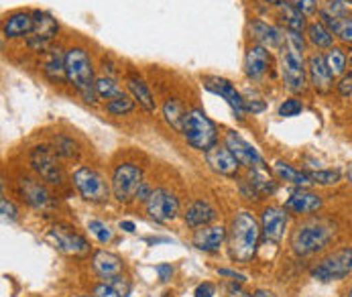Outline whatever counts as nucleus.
<instances>
[{"mask_svg": "<svg viewBox=\"0 0 352 297\" xmlns=\"http://www.w3.org/2000/svg\"><path fill=\"white\" fill-rule=\"evenodd\" d=\"M261 228L251 212H239L230 222L228 250L236 263H251L258 247Z\"/></svg>", "mask_w": 352, "mask_h": 297, "instance_id": "1", "label": "nucleus"}, {"mask_svg": "<svg viewBox=\"0 0 352 297\" xmlns=\"http://www.w3.org/2000/svg\"><path fill=\"white\" fill-rule=\"evenodd\" d=\"M303 37L302 33L287 31L285 33V45L281 55V76L283 84L289 92L302 94L307 88V74H305V63H303Z\"/></svg>", "mask_w": 352, "mask_h": 297, "instance_id": "2", "label": "nucleus"}, {"mask_svg": "<svg viewBox=\"0 0 352 297\" xmlns=\"http://www.w3.org/2000/svg\"><path fill=\"white\" fill-rule=\"evenodd\" d=\"M65 74L67 82L82 94L84 102L96 104V80H94V67L88 57V53L82 47H72L65 51Z\"/></svg>", "mask_w": 352, "mask_h": 297, "instance_id": "3", "label": "nucleus"}, {"mask_svg": "<svg viewBox=\"0 0 352 297\" xmlns=\"http://www.w3.org/2000/svg\"><path fill=\"white\" fill-rule=\"evenodd\" d=\"M336 234V228L330 222L324 220H309L305 224H300L298 230L292 236V248L296 254L307 256L326 247Z\"/></svg>", "mask_w": 352, "mask_h": 297, "instance_id": "4", "label": "nucleus"}, {"mask_svg": "<svg viewBox=\"0 0 352 297\" xmlns=\"http://www.w3.org/2000/svg\"><path fill=\"white\" fill-rule=\"evenodd\" d=\"M184 137L186 141L198 151H210L218 141L216 124L204 114L200 108L188 110L186 122H184Z\"/></svg>", "mask_w": 352, "mask_h": 297, "instance_id": "5", "label": "nucleus"}, {"mask_svg": "<svg viewBox=\"0 0 352 297\" xmlns=\"http://www.w3.org/2000/svg\"><path fill=\"white\" fill-rule=\"evenodd\" d=\"M352 275V247H344L330 252L328 256H324L314 269H311V277L318 281H338Z\"/></svg>", "mask_w": 352, "mask_h": 297, "instance_id": "6", "label": "nucleus"}, {"mask_svg": "<svg viewBox=\"0 0 352 297\" xmlns=\"http://www.w3.org/2000/svg\"><path fill=\"white\" fill-rule=\"evenodd\" d=\"M143 186V171L133 163H122L112 173V196L118 201H131L137 198L139 188Z\"/></svg>", "mask_w": 352, "mask_h": 297, "instance_id": "7", "label": "nucleus"}, {"mask_svg": "<svg viewBox=\"0 0 352 297\" xmlns=\"http://www.w3.org/2000/svg\"><path fill=\"white\" fill-rule=\"evenodd\" d=\"M74 186H76V190L80 192L82 198L86 201H92V204L106 201L108 196H110V188L104 182V177L98 171H94L90 167H80L74 173Z\"/></svg>", "mask_w": 352, "mask_h": 297, "instance_id": "8", "label": "nucleus"}, {"mask_svg": "<svg viewBox=\"0 0 352 297\" xmlns=\"http://www.w3.org/2000/svg\"><path fill=\"white\" fill-rule=\"evenodd\" d=\"M31 167L35 169V173L47 182V184H61L63 173H61V165L57 161V153L51 151L50 147H35L29 155Z\"/></svg>", "mask_w": 352, "mask_h": 297, "instance_id": "9", "label": "nucleus"}, {"mask_svg": "<svg viewBox=\"0 0 352 297\" xmlns=\"http://www.w3.org/2000/svg\"><path fill=\"white\" fill-rule=\"evenodd\" d=\"M147 204V214L149 218H153L155 222H171L177 218L179 214V199L175 198L171 192L167 190H153L151 198L145 201Z\"/></svg>", "mask_w": 352, "mask_h": 297, "instance_id": "10", "label": "nucleus"}, {"mask_svg": "<svg viewBox=\"0 0 352 297\" xmlns=\"http://www.w3.org/2000/svg\"><path fill=\"white\" fill-rule=\"evenodd\" d=\"M33 19H35V25H33L31 35L27 37V45L33 51H47V45L59 31V25L50 12H43V10H35Z\"/></svg>", "mask_w": 352, "mask_h": 297, "instance_id": "11", "label": "nucleus"}, {"mask_svg": "<svg viewBox=\"0 0 352 297\" xmlns=\"http://www.w3.org/2000/svg\"><path fill=\"white\" fill-rule=\"evenodd\" d=\"M50 239L57 250H61L63 254H69V256H82L90 250L88 241L82 234H78L74 228L63 226V224L51 228Z\"/></svg>", "mask_w": 352, "mask_h": 297, "instance_id": "12", "label": "nucleus"}, {"mask_svg": "<svg viewBox=\"0 0 352 297\" xmlns=\"http://www.w3.org/2000/svg\"><path fill=\"white\" fill-rule=\"evenodd\" d=\"M224 147L230 148V153L239 159L241 165L254 169V167H265L263 157L258 155V151L252 147L251 143H247L241 135H236L234 131H228L224 135Z\"/></svg>", "mask_w": 352, "mask_h": 297, "instance_id": "13", "label": "nucleus"}, {"mask_svg": "<svg viewBox=\"0 0 352 297\" xmlns=\"http://www.w3.org/2000/svg\"><path fill=\"white\" fill-rule=\"evenodd\" d=\"M307 80H309V84L314 86L316 92H320V94L330 92L334 76H332V72H330V67L326 63V55L314 53V55L307 57Z\"/></svg>", "mask_w": 352, "mask_h": 297, "instance_id": "14", "label": "nucleus"}, {"mask_svg": "<svg viewBox=\"0 0 352 297\" xmlns=\"http://www.w3.org/2000/svg\"><path fill=\"white\" fill-rule=\"evenodd\" d=\"M263 234L267 241L271 243H281L283 236H285V230L289 226V216L283 208H277V206H271L263 212Z\"/></svg>", "mask_w": 352, "mask_h": 297, "instance_id": "15", "label": "nucleus"}, {"mask_svg": "<svg viewBox=\"0 0 352 297\" xmlns=\"http://www.w3.org/2000/svg\"><path fill=\"white\" fill-rule=\"evenodd\" d=\"M206 88H208L210 92H214V94H218V96H222V98L226 100V102L232 106V110L236 112L239 118H245V114H247V110H245V100H243V96L239 94V90H236L226 78H218V76L206 78Z\"/></svg>", "mask_w": 352, "mask_h": 297, "instance_id": "16", "label": "nucleus"}, {"mask_svg": "<svg viewBox=\"0 0 352 297\" xmlns=\"http://www.w3.org/2000/svg\"><path fill=\"white\" fill-rule=\"evenodd\" d=\"M206 163L220 175H236L241 165L239 159L230 153V148L220 145H214L210 151H206Z\"/></svg>", "mask_w": 352, "mask_h": 297, "instance_id": "17", "label": "nucleus"}, {"mask_svg": "<svg viewBox=\"0 0 352 297\" xmlns=\"http://www.w3.org/2000/svg\"><path fill=\"white\" fill-rule=\"evenodd\" d=\"M251 37L256 41V45L279 50L285 45V33L279 31L273 25H267L263 21H252L251 23Z\"/></svg>", "mask_w": 352, "mask_h": 297, "instance_id": "18", "label": "nucleus"}, {"mask_svg": "<svg viewBox=\"0 0 352 297\" xmlns=\"http://www.w3.org/2000/svg\"><path fill=\"white\" fill-rule=\"evenodd\" d=\"M324 206L322 198L314 192L307 190H296L292 192V196L285 201V210L296 212V214H314Z\"/></svg>", "mask_w": 352, "mask_h": 297, "instance_id": "19", "label": "nucleus"}, {"mask_svg": "<svg viewBox=\"0 0 352 297\" xmlns=\"http://www.w3.org/2000/svg\"><path fill=\"white\" fill-rule=\"evenodd\" d=\"M271 57H269V50L263 45H251L245 57V72L251 80H258L265 76V72L269 69Z\"/></svg>", "mask_w": 352, "mask_h": 297, "instance_id": "20", "label": "nucleus"}, {"mask_svg": "<svg viewBox=\"0 0 352 297\" xmlns=\"http://www.w3.org/2000/svg\"><path fill=\"white\" fill-rule=\"evenodd\" d=\"M33 25H35V19H33V12H14L6 19L4 27H2V33L6 39H16V37H29L31 31H33Z\"/></svg>", "mask_w": 352, "mask_h": 297, "instance_id": "21", "label": "nucleus"}, {"mask_svg": "<svg viewBox=\"0 0 352 297\" xmlns=\"http://www.w3.org/2000/svg\"><path fill=\"white\" fill-rule=\"evenodd\" d=\"M226 239V228L224 226H201L200 230L194 232V247L206 250V252H212V250H218L222 247Z\"/></svg>", "mask_w": 352, "mask_h": 297, "instance_id": "22", "label": "nucleus"}, {"mask_svg": "<svg viewBox=\"0 0 352 297\" xmlns=\"http://www.w3.org/2000/svg\"><path fill=\"white\" fill-rule=\"evenodd\" d=\"M43 74L45 78L53 82V84H63L67 80L65 74V53H61V50H51L45 59H43Z\"/></svg>", "mask_w": 352, "mask_h": 297, "instance_id": "23", "label": "nucleus"}, {"mask_svg": "<svg viewBox=\"0 0 352 297\" xmlns=\"http://www.w3.org/2000/svg\"><path fill=\"white\" fill-rule=\"evenodd\" d=\"M92 267L94 271L104 277V279H112L116 275L122 273V261L114 254V252H108V250H98L92 258Z\"/></svg>", "mask_w": 352, "mask_h": 297, "instance_id": "24", "label": "nucleus"}, {"mask_svg": "<svg viewBox=\"0 0 352 297\" xmlns=\"http://www.w3.org/2000/svg\"><path fill=\"white\" fill-rule=\"evenodd\" d=\"M214 218H216V210H214L208 201H204V199L194 201V204L188 208V212H186V224H188L190 228L208 226Z\"/></svg>", "mask_w": 352, "mask_h": 297, "instance_id": "25", "label": "nucleus"}, {"mask_svg": "<svg viewBox=\"0 0 352 297\" xmlns=\"http://www.w3.org/2000/svg\"><path fill=\"white\" fill-rule=\"evenodd\" d=\"M19 188H21L23 198L27 199V204H31L33 208H45V206H47L50 194H47V190H45L39 182L25 177V179L19 182Z\"/></svg>", "mask_w": 352, "mask_h": 297, "instance_id": "26", "label": "nucleus"}, {"mask_svg": "<svg viewBox=\"0 0 352 297\" xmlns=\"http://www.w3.org/2000/svg\"><path fill=\"white\" fill-rule=\"evenodd\" d=\"M277 10H279L281 19H283V23H285L287 31L302 33L303 29H307V27H305V14H302V12L294 6V2L281 0V2L277 4Z\"/></svg>", "mask_w": 352, "mask_h": 297, "instance_id": "27", "label": "nucleus"}, {"mask_svg": "<svg viewBox=\"0 0 352 297\" xmlns=\"http://www.w3.org/2000/svg\"><path fill=\"white\" fill-rule=\"evenodd\" d=\"M163 116L167 120V124L177 131V133H184V122H186V116H188V110L186 106L175 98H169L163 104Z\"/></svg>", "mask_w": 352, "mask_h": 297, "instance_id": "28", "label": "nucleus"}, {"mask_svg": "<svg viewBox=\"0 0 352 297\" xmlns=\"http://www.w3.org/2000/svg\"><path fill=\"white\" fill-rule=\"evenodd\" d=\"M320 14H322V23L332 31V35H336L342 43L352 45V19H349V16L336 19V16H330L326 12H320Z\"/></svg>", "mask_w": 352, "mask_h": 297, "instance_id": "29", "label": "nucleus"}, {"mask_svg": "<svg viewBox=\"0 0 352 297\" xmlns=\"http://www.w3.org/2000/svg\"><path fill=\"white\" fill-rule=\"evenodd\" d=\"M305 37H307V41L316 50H330L332 43H334V35H332V31L324 23H311V25H307Z\"/></svg>", "mask_w": 352, "mask_h": 297, "instance_id": "30", "label": "nucleus"}, {"mask_svg": "<svg viewBox=\"0 0 352 297\" xmlns=\"http://www.w3.org/2000/svg\"><path fill=\"white\" fill-rule=\"evenodd\" d=\"M126 88H129V92L133 94V98L137 100L147 112H155V98H153L151 90L147 88V84L143 82V80H139V78H135V76H131L129 80H126Z\"/></svg>", "mask_w": 352, "mask_h": 297, "instance_id": "31", "label": "nucleus"}, {"mask_svg": "<svg viewBox=\"0 0 352 297\" xmlns=\"http://www.w3.org/2000/svg\"><path fill=\"white\" fill-rule=\"evenodd\" d=\"M275 173H277L283 182H289V184L300 186V188L311 184V179H309V175H307L305 171H300V169H296V167H292V165H287V163H283V161H277V163H275Z\"/></svg>", "mask_w": 352, "mask_h": 297, "instance_id": "32", "label": "nucleus"}, {"mask_svg": "<svg viewBox=\"0 0 352 297\" xmlns=\"http://www.w3.org/2000/svg\"><path fill=\"white\" fill-rule=\"evenodd\" d=\"M249 184H251L252 192L258 196V194H275V190H277V184L263 171V167H254L251 169V179H249Z\"/></svg>", "mask_w": 352, "mask_h": 297, "instance_id": "33", "label": "nucleus"}, {"mask_svg": "<svg viewBox=\"0 0 352 297\" xmlns=\"http://www.w3.org/2000/svg\"><path fill=\"white\" fill-rule=\"evenodd\" d=\"M326 63L332 72V76H344L346 74V63H349V57L344 55V51L340 47H330L326 53Z\"/></svg>", "mask_w": 352, "mask_h": 297, "instance_id": "34", "label": "nucleus"}, {"mask_svg": "<svg viewBox=\"0 0 352 297\" xmlns=\"http://www.w3.org/2000/svg\"><path fill=\"white\" fill-rule=\"evenodd\" d=\"M96 94H98V98L110 102V100L120 98L124 92H122V88L110 76H102V78L96 80Z\"/></svg>", "mask_w": 352, "mask_h": 297, "instance_id": "35", "label": "nucleus"}, {"mask_svg": "<svg viewBox=\"0 0 352 297\" xmlns=\"http://www.w3.org/2000/svg\"><path fill=\"white\" fill-rule=\"evenodd\" d=\"M106 110H108V114H112V116H124V114H129V112L135 110V100L129 98L126 94H122L120 98H114L110 100V102H106Z\"/></svg>", "mask_w": 352, "mask_h": 297, "instance_id": "36", "label": "nucleus"}, {"mask_svg": "<svg viewBox=\"0 0 352 297\" xmlns=\"http://www.w3.org/2000/svg\"><path fill=\"white\" fill-rule=\"evenodd\" d=\"M307 175H309L311 184H318V186H336V184L342 179V173H340V171H334V169L309 171Z\"/></svg>", "mask_w": 352, "mask_h": 297, "instance_id": "37", "label": "nucleus"}, {"mask_svg": "<svg viewBox=\"0 0 352 297\" xmlns=\"http://www.w3.org/2000/svg\"><path fill=\"white\" fill-rule=\"evenodd\" d=\"M55 153L57 155H61V157H65V159H72V157H76L78 155V147H76V143L72 141V139H67V137H55Z\"/></svg>", "mask_w": 352, "mask_h": 297, "instance_id": "38", "label": "nucleus"}, {"mask_svg": "<svg viewBox=\"0 0 352 297\" xmlns=\"http://www.w3.org/2000/svg\"><path fill=\"white\" fill-rule=\"evenodd\" d=\"M88 230L98 239V243H102V245H106V243L112 241V230L104 222H100V220H90L88 222Z\"/></svg>", "mask_w": 352, "mask_h": 297, "instance_id": "39", "label": "nucleus"}, {"mask_svg": "<svg viewBox=\"0 0 352 297\" xmlns=\"http://www.w3.org/2000/svg\"><path fill=\"white\" fill-rule=\"evenodd\" d=\"M303 110V104L298 98H287L285 102H281V106H279V116H283V118H292V116H298V114H302Z\"/></svg>", "mask_w": 352, "mask_h": 297, "instance_id": "40", "label": "nucleus"}, {"mask_svg": "<svg viewBox=\"0 0 352 297\" xmlns=\"http://www.w3.org/2000/svg\"><path fill=\"white\" fill-rule=\"evenodd\" d=\"M94 297H122L120 296V292L108 281V283H100V285H96L94 287Z\"/></svg>", "mask_w": 352, "mask_h": 297, "instance_id": "41", "label": "nucleus"}, {"mask_svg": "<svg viewBox=\"0 0 352 297\" xmlns=\"http://www.w3.org/2000/svg\"><path fill=\"white\" fill-rule=\"evenodd\" d=\"M0 210H2V218L4 220H8V222H14L16 220V208H14V204L12 201H8L6 198L0 199Z\"/></svg>", "mask_w": 352, "mask_h": 297, "instance_id": "42", "label": "nucleus"}, {"mask_svg": "<svg viewBox=\"0 0 352 297\" xmlns=\"http://www.w3.org/2000/svg\"><path fill=\"white\" fill-rule=\"evenodd\" d=\"M294 6L302 12V14H314L316 8H318V2L316 0H294Z\"/></svg>", "mask_w": 352, "mask_h": 297, "instance_id": "43", "label": "nucleus"}, {"mask_svg": "<svg viewBox=\"0 0 352 297\" xmlns=\"http://www.w3.org/2000/svg\"><path fill=\"white\" fill-rule=\"evenodd\" d=\"M118 292H120V296L122 297H126L129 296V292H131V283L122 277V275H116V277H112V279H108Z\"/></svg>", "mask_w": 352, "mask_h": 297, "instance_id": "44", "label": "nucleus"}, {"mask_svg": "<svg viewBox=\"0 0 352 297\" xmlns=\"http://www.w3.org/2000/svg\"><path fill=\"white\" fill-rule=\"evenodd\" d=\"M338 92L340 96H352V74H344L340 78V84H338Z\"/></svg>", "mask_w": 352, "mask_h": 297, "instance_id": "45", "label": "nucleus"}, {"mask_svg": "<svg viewBox=\"0 0 352 297\" xmlns=\"http://www.w3.org/2000/svg\"><path fill=\"white\" fill-rule=\"evenodd\" d=\"M216 296V287L212 285V283H200L198 287H196V292H194V297H214Z\"/></svg>", "mask_w": 352, "mask_h": 297, "instance_id": "46", "label": "nucleus"}, {"mask_svg": "<svg viewBox=\"0 0 352 297\" xmlns=\"http://www.w3.org/2000/svg\"><path fill=\"white\" fill-rule=\"evenodd\" d=\"M218 275L220 277H230L232 281H239V283H245L247 281V275H243L239 271H232V269H218Z\"/></svg>", "mask_w": 352, "mask_h": 297, "instance_id": "47", "label": "nucleus"}, {"mask_svg": "<svg viewBox=\"0 0 352 297\" xmlns=\"http://www.w3.org/2000/svg\"><path fill=\"white\" fill-rule=\"evenodd\" d=\"M155 271H157V275L161 277V281H169V279H171V275H173V267H171V265H167V263L157 265V267H155Z\"/></svg>", "mask_w": 352, "mask_h": 297, "instance_id": "48", "label": "nucleus"}, {"mask_svg": "<svg viewBox=\"0 0 352 297\" xmlns=\"http://www.w3.org/2000/svg\"><path fill=\"white\" fill-rule=\"evenodd\" d=\"M245 110L247 112H252V114H256V112H263L265 110V104L263 102H245Z\"/></svg>", "mask_w": 352, "mask_h": 297, "instance_id": "49", "label": "nucleus"}, {"mask_svg": "<svg viewBox=\"0 0 352 297\" xmlns=\"http://www.w3.org/2000/svg\"><path fill=\"white\" fill-rule=\"evenodd\" d=\"M151 194H153V190L143 182V186L139 188V192H137V198L141 199V201H147V199L151 198Z\"/></svg>", "mask_w": 352, "mask_h": 297, "instance_id": "50", "label": "nucleus"}, {"mask_svg": "<svg viewBox=\"0 0 352 297\" xmlns=\"http://www.w3.org/2000/svg\"><path fill=\"white\" fill-rule=\"evenodd\" d=\"M228 294H230V297H254V296H249V294H245V292H241L236 285L228 287Z\"/></svg>", "mask_w": 352, "mask_h": 297, "instance_id": "51", "label": "nucleus"}, {"mask_svg": "<svg viewBox=\"0 0 352 297\" xmlns=\"http://www.w3.org/2000/svg\"><path fill=\"white\" fill-rule=\"evenodd\" d=\"M118 226H120L124 232H135V222H131V220H122Z\"/></svg>", "mask_w": 352, "mask_h": 297, "instance_id": "52", "label": "nucleus"}, {"mask_svg": "<svg viewBox=\"0 0 352 297\" xmlns=\"http://www.w3.org/2000/svg\"><path fill=\"white\" fill-rule=\"evenodd\" d=\"M254 297H277L275 294H271V292H263V289H258L256 294H254Z\"/></svg>", "mask_w": 352, "mask_h": 297, "instance_id": "53", "label": "nucleus"}, {"mask_svg": "<svg viewBox=\"0 0 352 297\" xmlns=\"http://www.w3.org/2000/svg\"><path fill=\"white\" fill-rule=\"evenodd\" d=\"M267 2H273V4H279L281 0H267Z\"/></svg>", "mask_w": 352, "mask_h": 297, "instance_id": "54", "label": "nucleus"}, {"mask_svg": "<svg viewBox=\"0 0 352 297\" xmlns=\"http://www.w3.org/2000/svg\"><path fill=\"white\" fill-rule=\"evenodd\" d=\"M346 297H352V285H351V289H349V294H346Z\"/></svg>", "mask_w": 352, "mask_h": 297, "instance_id": "55", "label": "nucleus"}, {"mask_svg": "<svg viewBox=\"0 0 352 297\" xmlns=\"http://www.w3.org/2000/svg\"><path fill=\"white\" fill-rule=\"evenodd\" d=\"M349 177H351V179H352V169H351V171H349Z\"/></svg>", "mask_w": 352, "mask_h": 297, "instance_id": "56", "label": "nucleus"}, {"mask_svg": "<svg viewBox=\"0 0 352 297\" xmlns=\"http://www.w3.org/2000/svg\"><path fill=\"white\" fill-rule=\"evenodd\" d=\"M351 65H352V57H351Z\"/></svg>", "mask_w": 352, "mask_h": 297, "instance_id": "57", "label": "nucleus"}, {"mask_svg": "<svg viewBox=\"0 0 352 297\" xmlns=\"http://www.w3.org/2000/svg\"><path fill=\"white\" fill-rule=\"evenodd\" d=\"M82 297H88V296H82ZM92 297H94V296H92Z\"/></svg>", "mask_w": 352, "mask_h": 297, "instance_id": "58", "label": "nucleus"}]
</instances>
